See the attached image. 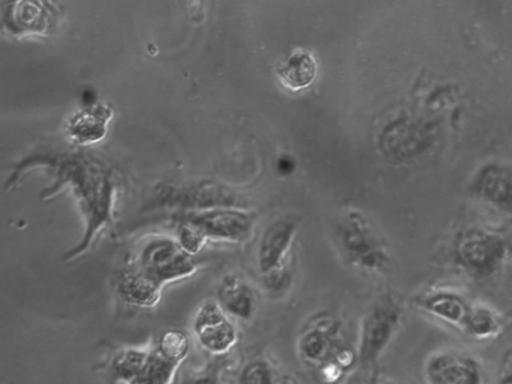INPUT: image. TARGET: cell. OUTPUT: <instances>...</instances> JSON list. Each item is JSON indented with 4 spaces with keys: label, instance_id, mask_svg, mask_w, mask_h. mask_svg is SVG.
<instances>
[{
    "label": "cell",
    "instance_id": "1",
    "mask_svg": "<svg viewBox=\"0 0 512 384\" xmlns=\"http://www.w3.org/2000/svg\"><path fill=\"white\" fill-rule=\"evenodd\" d=\"M34 167L47 168L54 177V184L43 192L44 199L53 198L57 191L68 185L79 201L86 222L85 235L75 249L64 255V260L71 262L86 253L96 235L113 222L116 173L104 159L82 150L34 154L17 164L15 173L9 177L7 189L18 181L22 172Z\"/></svg>",
    "mask_w": 512,
    "mask_h": 384
},
{
    "label": "cell",
    "instance_id": "2",
    "mask_svg": "<svg viewBox=\"0 0 512 384\" xmlns=\"http://www.w3.org/2000/svg\"><path fill=\"white\" fill-rule=\"evenodd\" d=\"M159 207L180 210V214L244 207L236 192L216 181L203 180L186 186L160 185L155 190Z\"/></svg>",
    "mask_w": 512,
    "mask_h": 384
},
{
    "label": "cell",
    "instance_id": "3",
    "mask_svg": "<svg viewBox=\"0 0 512 384\" xmlns=\"http://www.w3.org/2000/svg\"><path fill=\"white\" fill-rule=\"evenodd\" d=\"M404 319V312L395 300L379 301L361 320L359 358L365 367L377 363L392 344Z\"/></svg>",
    "mask_w": 512,
    "mask_h": 384
},
{
    "label": "cell",
    "instance_id": "4",
    "mask_svg": "<svg viewBox=\"0 0 512 384\" xmlns=\"http://www.w3.org/2000/svg\"><path fill=\"white\" fill-rule=\"evenodd\" d=\"M139 269L164 286L196 272V263L177 241L155 237L146 242L139 256Z\"/></svg>",
    "mask_w": 512,
    "mask_h": 384
},
{
    "label": "cell",
    "instance_id": "5",
    "mask_svg": "<svg viewBox=\"0 0 512 384\" xmlns=\"http://www.w3.org/2000/svg\"><path fill=\"white\" fill-rule=\"evenodd\" d=\"M3 3L2 25L13 38H25L30 35L48 36L56 29L62 16L61 7L50 2Z\"/></svg>",
    "mask_w": 512,
    "mask_h": 384
},
{
    "label": "cell",
    "instance_id": "6",
    "mask_svg": "<svg viewBox=\"0 0 512 384\" xmlns=\"http://www.w3.org/2000/svg\"><path fill=\"white\" fill-rule=\"evenodd\" d=\"M176 221L186 222L198 228L207 240L226 242H240L248 239L251 224H253L248 213L235 208L178 214Z\"/></svg>",
    "mask_w": 512,
    "mask_h": 384
},
{
    "label": "cell",
    "instance_id": "7",
    "mask_svg": "<svg viewBox=\"0 0 512 384\" xmlns=\"http://www.w3.org/2000/svg\"><path fill=\"white\" fill-rule=\"evenodd\" d=\"M427 384H483V370L468 352L445 349L434 352L424 365Z\"/></svg>",
    "mask_w": 512,
    "mask_h": 384
},
{
    "label": "cell",
    "instance_id": "8",
    "mask_svg": "<svg viewBox=\"0 0 512 384\" xmlns=\"http://www.w3.org/2000/svg\"><path fill=\"white\" fill-rule=\"evenodd\" d=\"M194 332L201 347L213 355L227 354L237 342L235 324L213 301L200 306L195 315Z\"/></svg>",
    "mask_w": 512,
    "mask_h": 384
},
{
    "label": "cell",
    "instance_id": "9",
    "mask_svg": "<svg viewBox=\"0 0 512 384\" xmlns=\"http://www.w3.org/2000/svg\"><path fill=\"white\" fill-rule=\"evenodd\" d=\"M113 108L107 103L84 105L70 117L66 125L67 136L73 144L89 146L102 141L107 135Z\"/></svg>",
    "mask_w": 512,
    "mask_h": 384
},
{
    "label": "cell",
    "instance_id": "10",
    "mask_svg": "<svg viewBox=\"0 0 512 384\" xmlns=\"http://www.w3.org/2000/svg\"><path fill=\"white\" fill-rule=\"evenodd\" d=\"M419 308L431 317L463 332L473 305L465 297L450 291L434 292L416 300Z\"/></svg>",
    "mask_w": 512,
    "mask_h": 384
},
{
    "label": "cell",
    "instance_id": "11",
    "mask_svg": "<svg viewBox=\"0 0 512 384\" xmlns=\"http://www.w3.org/2000/svg\"><path fill=\"white\" fill-rule=\"evenodd\" d=\"M217 303L228 315L241 320H250L258 309L253 288L237 274L223 278L217 291Z\"/></svg>",
    "mask_w": 512,
    "mask_h": 384
},
{
    "label": "cell",
    "instance_id": "12",
    "mask_svg": "<svg viewBox=\"0 0 512 384\" xmlns=\"http://www.w3.org/2000/svg\"><path fill=\"white\" fill-rule=\"evenodd\" d=\"M163 286L139 268L125 271L117 281V294L123 303L139 308H153L162 295Z\"/></svg>",
    "mask_w": 512,
    "mask_h": 384
},
{
    "label": "cell",
    "instance_id": "13",
    "mask_svg": "<svg viewBox=\"0 0 512 384\" xmlns=\"http://www.w3.org/2000/svg\"><path fill=\"white\" fill-rule=\"evenodd\" d=\"M294 226L288 222L274 223L260 242L259 267L265 276L283 273L282 263L290 248Z\"/></svg>",
    "mask_w": 512,
    "mask_h": 384
},
{
    "label": "cell",
    "instance_id": "14",
    "mask_svg": "<svg viewBox=\"0 0 512 384\" xmlns=\"http://www.w3.org/2000/svg\"><path fill=\"white\" fill-rule=\"evenodd\" d=\"M277 73L286 88L301 90L312 85L317 75V64L312 54L299 50L278 67Z\"/></svg>",
    "mask_w": 512,
    "mask_h": 384
},
{
    "label": "cell",
    "instance_id": "15",
    "mask_svg": "<svg viewBox=\"0 0 512 384\" xmlns=\"http://www.w3.org/2000/svg\"><path fill=\"white\" fill-rule=\"evenodd\" d=\"M152 351L126 349L118 352L112 361L114 381L132 384L143 374Z\"/></svg>",
    "mask_w": 512,
    "mask_h": 384
},
{
    "label": "cell",
    "instance_id": "16",
    "mask_svg": "<svg viewBox=\"0 0 512 384\" xmlns=\"http://www.w3.org/2000/svg\"><path fill=\"white\" fill-rule=\"evenodd\" d=\"M501 322L497 314L483 305H473L468 320H466L463 333L475 340H487L497 335L500 331Z\"/></svg>",
    "mask_w": 512,
    "mask_h": 384
},
{
    "label": "cell",
    "instance_id": "17",
    "mask_svg": "<svg viewBox=\"0 0 512 384\" xmlns=\"http://www.w3.org/2000/svg\"><path fill=\"white\" fill-rule=\"evenodd\" d=\"M332 350V335L326 328L313 327L300 337V355L309 363H319L328 358Z\"/></svg>",
    "mask_w": 512,
    "mask_h": 384
},
{
    "label": "cell",
    "instance_id": "18",
    "mask_svg": "<svg viewBox=\"0 0 512 384\" xmlns=\"http://www.w3.org/2000/svg\"><path fill=\"white\" fill-rule=\"evenodd\" d=\"M177 367L178 364L167 360L155 349L150 354L143 374L132 384H169L175 376Z\"/></svg>",
    "mask_w": 512,
    "mask_h": 384
},
{
    "label": "cell",
    "instance_id": "19",
    "mask_svg": "<svg viewBox=\"0 0 512 384\" xmlns=\"http://www.w3.org/2000/svg\"><path fill=\"white\" fill-rule=\"evenodd\" d=\"M157 351L167 360L180 365L189 355V336L180 329H169L160 336Z\"/></svg>",
    "mask_w": 512,
    "mask_h": 384
},
{
    "label": "cell",
    "instance_id": "20",
    "mask_svg": "<svg viewBox=\"0 0 512 384\" xmlns=\"http://www.w3.org/2000/svg\"><path fill=\"white\" fill-rule=\"evenodd\" d=\"M207 241L198 228L191 226L189 223L178 221L177 242L187 254L191 256L198 254Z\"/></svg>",
    "mask_w": 512,
    "mask_h": 384
},
{
    "label": "cell",
    "instance_id": "21",
    "mask_svg": "<svg viewBox=\"0 0 512 384\" xmlns=\"http://www.w3.org/2000/svg\"><path fill=\"white\" fill-rule=\"evenodd\" d=\"M276 379L273 377L271 367L265 361H253L246 365L239 378V384H274Z\"/></svg>",
    "mask_w": 512,
    "mask_h": 384
},
{
    "label": "cell",
    "instance_id": "22",
    "mask_svg": "<svg viewBox=\"0 0 512 384\" xmlns=\"http://www.w3.org/2000/svg\"><path fill=\"white\" fill-rule=\"evenodd\" d=\"M186 384H218L216 381H214L213 378L210 377H200L192 379L189 383Z\"/></svg>",
    "mask_w": 512,
    "mask_h": 384
},
{
    "label": "cell",
    "instance_id": "23",
    "mask_svg": "<svg viewBox=\"0 0 512 384\" xmlns=\"http://www.w3.org/2000/svg\"><path fill=\"white\" fill-rule=\"evenodd\" d=\"M274 384H299L295 381V379H292L290 377H285L281 379H277L276 383Z\"/></svg>",
    "mask_w": 512,
    "mask_h": 384
},
{
    "label": "cell",
    "instance_id": "24",
    "mask_svg": "<svg viewBox=\"0 0 512 384\" xmlns=\"http://www.w3.org/2000/svg\"><path fill=\"white\" fill-rule=\"evenodd\" d=\"M501 384H512V370L510 373H507L504 379H502Z\"/></svg>",
    "mask_w": 512,
    "mask_h": 384
}]
</instances>
